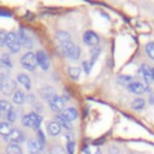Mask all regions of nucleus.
<instances>
[{"label": "nucleus", "instance_id": "obj_1", "mask_svg": "<svg viewBox=\"0 0 154 154\" xmlns=\"http://www.w3.org/2000/svg\"><path fill=\"white\" fill-rule=\"evenodd\" d=\"M58 51H59L60 54H63L64 57H67L72 60H77L81 55V48L78 46L73 45L71 41L60 43L59 47H58Z\"/></svg>", "mask_w": 154, "mask_h": 154}, {"label": "nucleus", "instance_id": "obj_2", "mask_svg": "<svg viewBox=\"0 0 154 154\" xmlns=\"http://www.w3.org/2000/svg\"><path fill=\"white\" fill-rule=\"evenodd\" d=\"M41 122H42V117L36 112H30L22 117V124L26 128H32V129L38 130Z\"/></svg>", "mask_w": 154, "mask_h": 154}, {"label": "nucleus", "instance_id": "obj_3", "mask_svg": "<svg viewBox=\"0 0 154 154\" xmlns=\"http://www.w3.org/2000/svg\"><path fill=\"white\" fill-rule=\"evenodd\" d=\"M6 46L8 47V49L13 53H17L19 52L20 49V42H19V38H18V34L11 31V32H7V36H6Z\"/></svg>", "mask_w": 154, "mask_h": 154}, {"label": "nucleus", "instance_id": "obj_4", "mask_svg": "<svg viewBox=\"0 0 154 154\" xmlns=\"http://www.w3.org/2000/svg\"><path fill=\"white\" fill-rule=\"evenodd\" d=\"M20 64L24 69L29 70V71H32L36 65H37V59H36V54H34L32 52H28L25 53L22 59H20Z\"/></svg>", "mask_w": 154, "mask_h": 154}, {"label": "nucleus", "instance_id": "obj_5", "mask_svg": "<svg viewBox=\"0 0 154 154\" xmlns=\"http://www.w3.org/2000/svg\"><path fill=\"white\" fill-rule=\"evenodd\" d=\"M4 138L10 141L12 144H18V143H22L25 140V134L19 129H12V131L8 134V136H6Z\"/></svg>", "mask_w": 154, "mask_h": 154}, {"label": "nucleus", "instance_id": "obj_6", "mask_svg": "<svg viewBox=\"0 0 154 154\" xmlns=\"http://www.w3.org/2000/svg\"><path fill=\"white\" fill-rule=\"evenodd\" d=\"M28 150L30 154H41L45 150V144L37 138H31L28 141Z\"/></svg>", "mask_w": 154, "mask_h": 154}, {"label": "nucleus", "instance_id": "obj_7", "mask_svg": "<svg viewBox=\"0 0 154 154\" xmlns=\"http://www.w3.org/2000/svg\"><path fill=\"white\" fill-rule=\"evenodd\" d=\"M18 38L22 46H24L25 48H31L32 47V38L30 36V34L28 32V30H25L24 28H20L18 31Z\"/></svg>", "mask_w": 154, "mask_h": 154}, {"label": "nucleus", "instance_id": "obj_8", "mask_svg": "<svg viewBox=\"0 0 154 154\" xmlns=\"http://www.w3.org/2000/svg\"><path fill=\"white\" fill-rule=\"evenodd\" d=\"M17 84L13 79H6L1 85H0V90L1 93H4L5 95H11V94H14V91L17 90Z\"/></svg>", "mask_w": 154, "mask_h": 154}, {"label": "nucleus", "instance_id": "obj_9", "mask_svg": "<svg viewBox=\"0 0 154 154\" xmlns=\"http://www.w3.org/2000/svg\"><path fill=\"white\" fill-rule=\"evenodd\" d=\"M36 59H37V64L40 65V67L42 70H48L49 67V58L47 55V53L45 51H37L36 52Z\"/></svg>", "mask_w": 154, "mask_h": 154}, {"label": "nucleus", "instance_id": "obj_10", "mask_svg": "<svg viewBox=\"0 0 154 154\" xmlns=\"http://www.w3.org/2000/svg\"><path fill=\"white\" fill-rule=\"evenodd\" d=\"M48 103H49L51 109L54 111V112H61L64 109V99L61 96L55 95L52 100L48 101Z\"/></svg>", "mask_w": 154, "mask_h": 154}, {"label": "nucleus", "instance_id": "obj_11", "mask_svg": "<svg viewBox=\"0 0 154 154\" xmlns=\"http://www.w3.org/2000/svg\"><path fill=\"white\" fill-rule=\"evenodd\" d=\"M83 41L88 46H96L97 42H99V36L94 31L88 30V31H85L83 34Z\"/></svg>", "mask_w": 154, "mask_h": 154}, {"label": "nucleus", "instance_id": "obj_12", "mask_svg": "<svg viewBox=\"0 0 154 154\" xmlns=\"http://www.w3.org/2000/svg\"><path fill=\"white\" fill-rule=\"evenodd\" d=\"M126 88L130 93H134V94H142V93L146 91L144 84L141 83V82H137V81H132L131 83H129L126 85Z\"/></svg>", "mask_w": 154, "mask_h": 154}, {"label": "nucleus", "instance_id": "obj_13", "mask_svg": "<svg viewBox=\"0 0 154 154\" xmlns=\"http://www.w3.org/2000/svg\"><path fill=\"white\" fill-rule=\"evenodd\" d=\"M60 116H61V117H64L66 120L72 122V120H75V119L77 118V116H78V114H77V111H76L75 108L69 107V108H64V109L61 111Z\"/></svg>", "mask_w": 154, "mask_h": 154}, {"label": "nucleus", "instance_id": "obj_14", "mask_svg": "<svg viewBox=\"0 0 154 154\" xmlns=\"http://www.w3.org/2000/svg\"><path fill=\"white\" fill-rule=\"evenodd\" d=\"M47 131H48V134H49L51 136H57V135L60 134L61 126H60V124H59L58 122L53 120V122H49V123H48V125H47Z\"/></svg>", "mask_w": 154, "mask_h": 154}, {"label": "nucleus", "instance_id": "obj_15", "mask_svg": "<svg viewBox=\"0 0 154 154\" xmlns=\"http://www.w3.org/2000/svg\"><path fill=\"white\" fill-rule=\"evenodd\" d=\"M40 94H41V96H42L45 100L49 101V100H52V99L55 96V90H54L52 87H43V88L40 90Z\"/></svg>", "mask_w": 154, "mask_h": 154}, {"label": "nucleus", "instance_id": "obj_16", "mask_svg": "<svg viewBox=\"0 0 154 154\" xmlns=\"http://www.w3.org/2000/svg\"><path fill=\"white\" fill-rule=\"evenodd\" d=\"M141 73H142L143 78H144V81H146L147 83H152V82H153V76H152V69H150V67H149L148 65H146V64L141 65Z\"/></svg>", "mask_w": 154, "mask_h": 154}, {"label": "nucleus", "instance_id": "obj_17", "mask_svg": "<svg viewBox=\"0 0 154 154\" xmlns=\"http://www.w3.org/2000/svg\"><path fill=\"white\" fill-rule=\"evenodd\" d=\"M11 109H12V106L7 100H0V118L6 117Z\"/></svg>", "mask_w": 154, "mask_h": 154}, {"label": "nucleus", "instance_id": "obj_18", "mask_svg": "<svg viewBox=\"0 0 154 154\" xmlns=\"http://www.w3.org/2000/svg\"><path fill=\"white\" fill-rule=\"evenodd\" d=\"M17 81H18L20 84H23L25 89L29 90V89L31 88V82H30V78H29L28 75H25V73H18V75H17Z\"/></svg>", "mask_w": 154, "mask_h": 154}, {"label": "nucleus", "instance_id": "obj_19", "mask_svg": "<svg viewBox=\"0 0 154 154\" xmlns=\"http://www.w3.org/2000/svg\"><path fill=\"white\" fill-rule=\"evenodd\" d=\"M25 94L22 91V90H19V89H17L16 91H14V94H13V97H12V100H13V102L14 103H18V105H22L24 101H25Z\"/></svg>", "mask_w": 154, "mask_h": 154}, {"label": "nucleus", "instance_id": "obj_20", "mask_svg": "<svg viewBox=\"0 0 154 154\" xmlns=\"http://www.w3.org/2000/svg\"><path fill=\"white\" fill-rule=\"evenodd\" d=\"M11 131H12V126L8 122H0V135L6 137Z\"/></svg>", "mask_w": 154, "mask_h": 154}, {"label": "nucleus", "instance_id": "obj_21", "mask_svg": "<svg viewBox=\"0 0 154 154\" xmlns=\"http://www.w3.org/2000/svg\"><path fill=\"white\" fill-rule=\"evenodd\" d=\"M144 106H146V102H144V100L141 99V97L135 99V100L131 102V108L135 109V111H141V109L144 108Z\"/></svg>", "mask_w": 154, "mask_h": 154}, {"label": "nucleus", "instance_id": "obj_22", "mask_svg": "<svg viewBox=\"0 0 154 154\" xmlns=\"http://www.w3.org/2000/svg\"><path fill=\"white\" fill-rule=\"evenodd\" d=\"M55 38H57L60 43H63V42H67V41H70V34L66 32V31L60 30V31H58V32L55 34Z\"/></svg>", "mask_w": 154, "mask_h": 154}, {"label": "nucleus", "instance_id": "obj_23", "mask_svg": "<svg viewBox=\"0 0 154 154\" xmlns=\"http://www.w3.org/2000/svg\"><path fill=\"white\" fill-rule=\"evenodd\" d=\"M55 122H58L59 124H60V126H63V128H65V129H67V130H72V124H71V122H69V120H66L64 117H61L60 114H58L57 116V120Z\"/></svg>", "mask_w": 154, "mask_h": 154}, {"label": "nucleus", "instance_id": "obj_24", "mask_svg": "<svg viewBox=\"0 0 154 154\" xmlns=\"http://www.w3.org/2000/svg\"><path fill=\"white\" fill-rule=\"evenodd\" d=\"M11 67H12V63H11L10 58H8L7 55H2V57L0 58V69H6V70H8V69H11Z\"/></svg>", "mask_w": 154, "mask_h": 154}, {"label": "nucleus", "instance_id": "obj_25", "mask_svg": "<svg viewBox=\"0 0 154 154\" xmlns=\"http://www.w3.org/2000/svg\"><path fill=\"white\" fill-rule=\"evenodd\" d=\"M6 153H7V154H23L20 147H19L18 144H12V143L7 146Z\"/></svg>", "mask_w": 154, "mask_h": 154}, {"label": "nucleus", "instance_id": "obj_26", "mask_svg": "<svg viewBox=\"0 0 154 154\" xmlns=\"http://www.w3.org/2000/svg\"><path fill=\"white\" fill-rule=\"evenodd\" d=\"M81 75V69L78 66H71L69 69V76L72 78V79H78Z\"/></svg>", "mask_w": 154, "mask_h": 154}, {"label": "nucleus", "instance_id": "obj_27", "mask_svg": "<svg viewBox=\"0 0 154 154\" xmlns=\"http://www.w3.org/2000/svg\"><path fill=\"white\" fill-rule=\"evenodd\" d=\"M100 52H101V49H100L99 47H95V48H93V49L90 51V61H91L93 64L96 61V59H97Z\"/></svg>", "mask_w": 154, "mask_h": 154}, {"label": "nucleus", "instance_id": "obj_28", "mask_svg": "<svg viewBox=\"0 0 154 154\" xmlns=\"http://www.w3.org/2000/svg\"><path fill=\"white\" fill-rule=\"evenodd\" d=\"M132 82V77L129 75H120L118 77V83L120 84H126V83H131Z\"/></svg>", "mask_w": 154, "mask_h": 154}, {"label": "nucleus", "instance_id": "obj_29", "mask_svg": "<svg viewBox=\"0 0 154 154\" xmlns=\"http://www.w3.org/2000/svg\"><path fill=\"white\" fill-rule=\"evenodd\" d=\"M17 116H18V111H16L14 108H12V109L8 112V114L6 116V118H7L8 123H13V122H16Z\"/></svg>", "mask_w": 154, "mask_h": 154}, {"label": "nucleus", "instance_id": "obj_30", "mask_svg": "<svg viewBox=\"0 0 154 154\" xmlns=\"http://www.w3.org/2000/svg\"><path fill=\"white\" fill-rule=\"evenodd\" d=\"M146 52L149 55V58L154 60V42H149L146 45Z\"/></svg>", "mask_w": 154, "mask_h": 154}, {"label": "nucleus", "instance_id": "obj_31", "mask_svg": "<svg viewBox=\"0 0 154 154\" xmlns=\"http://www.w3.org/2000/svg\"><path fill=\"white\" fill-rule=\"evenodd\" d=\"M49 154H65V152H64V149H63L61 146L55 144V146H53V147L51 148Z\"/></svg>", "mask_w": 154, "mask_h": 154}, {"label": "nucleus", "instance_id": "obj_32", "mask_svg": "<svg viewBox=\"0 0 154 154\" xmlns=\"http://www.w3.org/2000/svg\"><path fill=\"white\" fill-rule=\"evenodd\" d=\"M6 79H8V70H6V69H0V85H1Z\"/></svg>", "mask_w": 154, "mask_h": 154}, {"label": "nucleus", "instance_id": "obj_33", "mask_svg": "<svg viewBox=\"0 0 154 154\" xmlns=\"http://www.w3.org/2000/svg\"><path fill=\"white\" fill-rule=\"evenodd\" d=\"M93 63L90 61V60H87V61H83V69H84V71H85V73H89L90 72V70H91V67H93Z\"/></svg>", "mask_w": 154, "mask_h": 154}, {"label": "nucleus", "instance_id": "obj_34", "mask_svg": "<svg viewBox=\"0 0 154 154\" xmlns=\"http://www.w3.org/2000/svg\"><path fill=\"white\" fill-rule=\"evenodd\" d=\"M6 36H7V32H5L4 30H0V47L6 45Z\"/></svg>", "mask_w": 154, "mask_h": 154}, {"label": "nucleus", "instance_id": "obj_35", "mask_svg": "<svg viewBox=\"0 0 154 154\" xmlns=\"http://www.w3.org/2000/svg\"><path fill=\"white\" fill-rule=\"evenodd\" d=\"M66 150H67V154H75V142H67Z\"/></svg>", "mask_w": 154, "mask_h": 154}, {"label": "nucleus", "instance_id": "obj_36", "mask_svg": "<svg viewBox=\"0 0 154 154\" xmlns=\"http://www.w3.org/2000/svg\"><path fill=\"white\" fill-rule=\"evenodd\" d=\"M37 140H38V141H40L41 143H43V144H45V142H46V138H45V135H43V132H42V131H41L40 129L37 130Z\"/></svg>", "mask_w": 154, "mask_h": 154}, {"label": "nucleus", "instance_id": "obj_37", "mask_svg": "<svg viewBox=\"0 0 154 154\" xmlns=\"http://www.w3.org/2000/svg\"><path fill=\"white\" fill-rule=\"evenodd\" d=\"M65 137H66L67 142H75V140H73V135H72V134H66Z\"/></svg>", "mask_w": 154, "mask_h": 154}, {"label": "nucleus", "instance_id": "obj_38", "mask_svg": "<svg viewBox=\"0 0 154 154\" xmlns=\"http://www.w3.org/2000/svg\"><path fill=\"white\" fill-rule=\"evenodd\" d=\"M28 101H30V102H32V101H35V96H34L32 94H30V95H28Z\"/></svg>", "mask_w": 154, "mask_h": 154}, {"label": "nucleus", "instance_id": "obj_39", "mask_svg": "<svg viewBox=\"0 0 154 154\" xmlns=\"http://www.w3.org/2000/svg\"><path fill=\"white\" fill-rule=\"evenodd\" d=\"M149 102H150L152 105H154V93L150 94V96H149Z\"/></svg>", "mask_w": 154, "mask_h": 154}, {"label": "nucleus", "instance_id": "obj_40", "mask_svg": "<svg viewBox=\"0 0 154 154\" xmlns=\"http://www.w3.org/2000/svg\"><path fill=\"white\" fill-rule=\"evenodd\" d=\"M152 76H153V81H154V69H152Z\"/></svg>", "mask_w": 154, "mask_h": 154}]
</instances>
